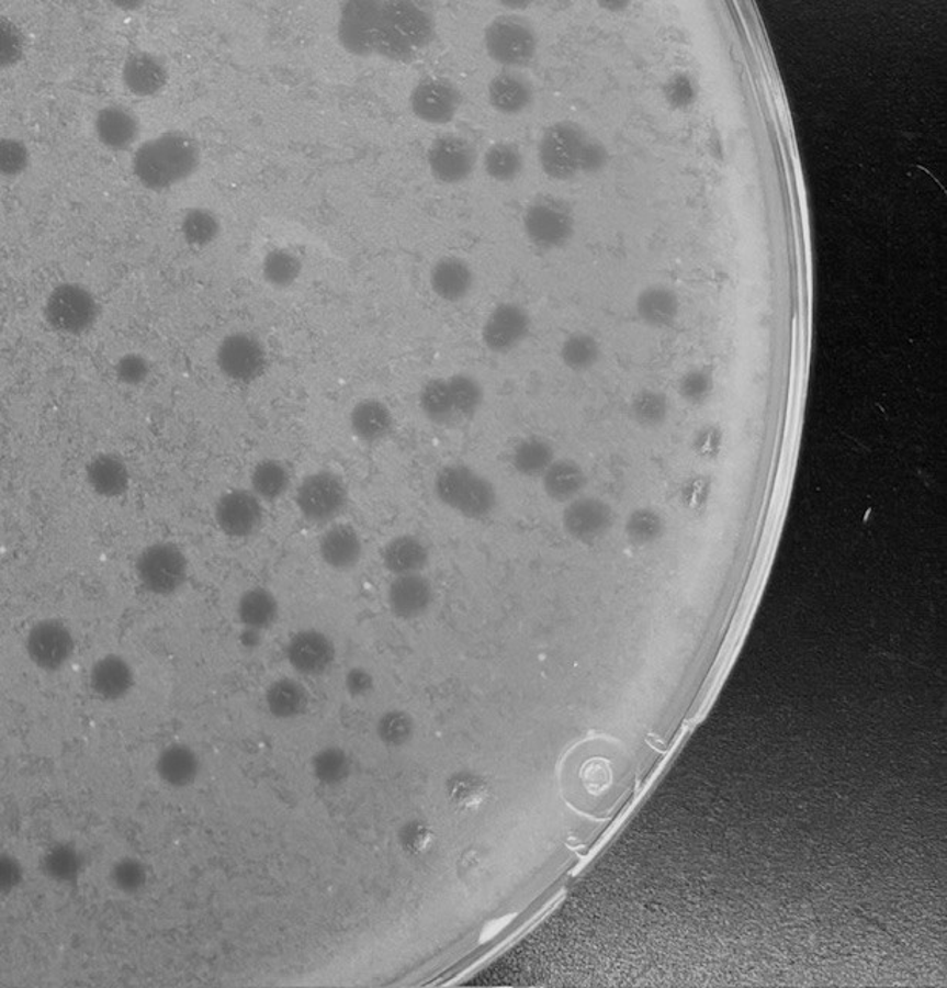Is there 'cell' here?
<instances>
[{
	"instance_id": "obj_1",
	"label": "cell",
	"mask_w": 947,
	"mask_h": 988,
	"mask_svg": "<svg viewBox=\"0 0 947 988\" xmlns=\"http://www.w3.org/2000/svg\"><path fill=\"white\" fill-rule=\"evenodd\" d=\"M200 162V147L192 136L169 132L147 141L133 158L136 177L147 188H170L190 177Z\"/></svg>"
},
{
	"instance_id": "obj_2",
	"label": "cell",
	"mask_w": 947,
	"mask_h": 988,
	"mask_svg": "<svg viewBox=\"0 0 947 988\" xmlns=\"http://www.w3.org/2000/svg\"><path fill=\"white\" fill-rule=\"evenodd\" d=\"M599 151L579 124L561 121L550 125L540 139V166L553 180L568 181L584 170L596 169Z\"/></svg>"
},
{
	"instance_id": "obj_3",
	"label": "cell",
	"mask_w": 947,
	"mask_h": 988,
	"mask_svg": "<svg viewBox=\"0 0 947 988\" xmlns=\"http://www.w3.org/2000/svg\"><path fill=\"white\" fill-rule=\"evenodd\" d=\"M433 37L431 16L408 0L382 2L376 53L393 59H406L425 48Z\"/></svg>"
},
{
	"instance_id": "obj_4",
	"label": "cell",
	"mask_w": 947,
	"mask_h": 988,
	"mask_svg": "<svg viewBox=\"0 0 947 988\" xmlns=\"http://www.w3.org/2000/svg\"><path fill=\"white\" fill-rule=\"evenodd\" d=\"M433 493L444 507L466 519L482 520L496 510V486L471 467L452 463L443 467L433 481Z\"/></svg>"
},
{
	"instance_id": "obj_5",
	"label": "cell",
	"mask_w": 947,
	"mask_h": 988,
	"mask_svg": "<svg viewBox=\"0 0 947 988\" xmlns=\"http://www.w3.org/2000/svg\"><path fill=\"white\" fill-rule=\"evenodd\" d=\"M538 45L534 25L519 14H501L485 30L486 53L498 66H528L538 53Z\"/></svg>"
},
{
	"instance_id": "obj_6",
	"label": "cell",
	"mask_w": 947,
	"mask_h": 988,
	"mask_svg": "<svg viewBox=\"0 0 947 988\" xmlns=\"http://www.w3.org/2000/svg\"><path fill=\"white\" fill-rule=\"evenodd\" d=\"M523 229L528 239L539 249L564 247L574 232L572 207L559 198H538L525 212Z\"/></svg>"
},
{
	"instance_id": "obj_7",
	"label": "cell",
	"mask_w": 947,
	"mask_h": 988,
	"mask_svg": "<svg viewBox=\"0 0 947 988\" xmlns=\"http://www.w3.org/2000/svg\"><path fill=\"white\" fill-rule=\"evenodd\" d=\"M348 504L343 479L332 471H317L304 478L296 490V507L312 524L332 523Z\"/></svg>"
},
{
	"instance_id": "obj_8",
	"label": "cell",
	"mask_w": 947,
	"mask_h": 988,
	"mask_svg": "<svg viewBox=\"0 0 947 988\" xmlns=\"http://www.w3.org/2000/svg\"><path fill=\"white\" fill-rule=\"evenodd\" d=\"M140 584L155 595H172L188 577V560L174 543L158 542L147 547L136 560Z\"/></svg>"
},
{
	"instance_id": "obj_9",
	"label": "cell",
	"mask_w": 947,
	"mask_h": 988,
	"mask_svg": "<svg viewBox=\"0 0 947 988\" xmlns=\"http://www.w3.org/2000/svg\"><path fill=\"white\" fill-rule=\"evenodd\" d=\"M45 317L52 328L78 336L93 326L98 317V303L79 284H60L48 296Z\"/></svg>"
},
{
	"instance_id": "obj_10",
	"label": "cell",
	"mask_w": 947,
	"mask_h": 988,
	"mask_svg": "<svg viewBox=\"0 0 947 988\" xmlns=\"http://www.w3.org/2000/svg\"><path fill=\"white\" fill-rule=\"evenodd\" d=\"M531 330V315L527 307L515 302L500 303L483 323L482 341L497 356L509 355L527 340Z\"/></svg>"
},
{
	"instance_id": "obj_11",
	"label": "cell",
	"mask_w": 947,
	"mask_h": 988,
	"mask_svg": "<svg viewBox=\"0 0 947 988\" xmlns=\"http://www.w3.org/2000/svg\"><path fill=\"white\" fill-rule=\"evenodd\" d=\"M382 2L351 0L341 10L338 40L349 53L369 56L375 53Z\"/></svg>"
},
{
	"instance_id": "obj_12",
	"label": "cell",
	"mask_w": 947,
	"mask_h": 988,
	"mask_svg": "<svg viewBox=\"0 0 947 988\" xmlns=\"http://www.w3.org/2000/svg\"><path fill=\"white\" fill-rule=\"evenodd\" d=\"M410 110L426 124L451 123L462 105V94L448 79L428 78L414 87L409 98Z\"/></svg>"
},
{
	"instance_id": "obj_13",
	"label": "cell",
	"mask_w": 947,
	"mask_h": 988,
	"mask_svg": "<svg viewBox=\"0 0 947 988\" xmlns=\"http://www.w3.org/2000/svg\"><path fill=\"white\" fill-rule=\"evenodd\" d=\"M26 653L42 671H59L70 660L75 641L70 630L56 619H44L26 635Z\"/></svg>"
},
{
	"instance_id": "obj_14",
	"label": "cell",
	"mask_w": 947,
	"mask_h": 988,
	"mask_svg": "<svg viewBox=\"0 0 947 988\" xmlns=\"http://www.w3.org/2000/svg\"><path fill=\"white\" fill-rule=\"evenodd\" d=\"M428 165L432 177L443 184L466 181L477 165V151L462 136L447 135L433 141L428 151Z\"/></svg>"
},
{
	"instance_id": "obj_15",
	"label": "cell",
	"mask_w": 947,
	"mask_h": 988,
	"mask_svg": "<svg viewBox=\"0 0 947 988\" xmlns=\"http://www.w3.org/2000/svg\"><path fill=\"white\" fill-rule=\"evenodd\" d=\"M219 370L235 382H252L266 367V352L260 341L246 333L230 334L216 352Z\"/></svg>"
},
{
	"instance_id": "obj_16",
	"label": "cell",
	"mask_w": 947,
	"mask_h": 988,
	"mask_svg": "<svg viewBox=\"0 0 947 988\" xmlns=\"http://www.w3.org/2000/svg\"><path fill=\"white\" fill-rule=\"evenodd\" d=\"M216 523L232 538H247L261 526L262 507L257 494L234 490L224 494L215 508Z\"/></svg>"
},
{
	"instance_id": "obj_17",
	"label": "cell",
	"mask_w": 947,
	"mask_h": 988,
	"mask_svg": "<svg viewBox=\"0 0 947 988\" xmlns=\"http://www.w3.org/2000/svg\"><path fill=\"white\" fill-rule=\"evenodd\" d=\"M562 526L566 535L576 541H596L611 526L610 507L596 497H576L566 504Z\"/></svg>"
},
{
	"instance_id": "obj_18",
	"label": "cell",
	"mask_w": 947,
	"mask_h": 988,
	"mask_svg": "<svg viewBox=\"0 0 947 988\" xmlns=\"http://www.w3.org/2000/svg\"><path fill=\"white\" fill-rule=\"evenodd\" d=\"M432 599L431 581L421 573L395 576L387 588V604L395 617L402 619L421 617L431 607Z\"/></svg>"
},
{
	"instance_id": "obj_19",
	"label": "cell",
	"mask_w": 947,
	"mask_h": 988,
	"mask_svg": "<svg viewBox=\"0 0 947 988\" xmlns=\"http://www.w3.org/2000/svg\"><path fill=\"white\" fill-rule=\"evenodd\" d=\"M288 660L303 675H319L334 660V644L318 630H303L288 645Z\"/></svg>"
},
{
	"instance_id": "obj_20",
	"label": "cell",
	"mask_w": 947,
	"mask_h": 988,
	"mask_svg": "<svg viewBox=\"0 0 947 988\" xmlns=\"http://www.w3.org/2000/svg\"><path fill=\"white\" fill-rule=\"evenodd\" d=\"M475 276L473 268L460 257H443L432 265L429 283L433 294L447 303H459L471 294Z\"/></svg>"
},
{
	"instance_id": "obj_21",
	"label": "cell",
	"mask_w": 947,
	"mask_h": 988,
	"mask_svg": "<svg viewBox=\"0 0 947 988\" xmlns=\"http://www.w3.org/2000/svg\"><path fill=\"white\" fill-rule=\"evenodd\" d=\"M489 104L504 115H519L532 104L534 86L520 71L505 70L491 79Z\"/></svg>"
},
{
	"instance_id": "obj_22",
	"label": "cell",
	"mask_w": 947,
	"mask_h": 988,
	"mask_svg": "<svg viewBox=\"0 0 947 988\" xmlns=\"http://www.w3.org/2000/svg\"><path fill=\"white\" fill-rule=\"evenodd\" d=\"M319 554L330 569L346 572L359 565L363 542L356 528L348 524L330 527L319 539Z\"/></svg>"
},
{
	"instance_id": "obj_23",
	"label": "cell",
	"mask_w": 947,
	"mask_h": 988,
	"mask_svg": "<svg viewBox=\"0 0 947 988\" xmlns=\"http://www.w3.org/2000/svg\"><path fill=\"white\" fill-rule=\"evenodd\" d=\"M90 683L94 694L104 700H121L133 686L131 664L120 655L102 656L91 667Z\"/></svg>"
},
{
	"instance_id": "obj_24",
	"label": "cell",
	"mask_w": 947,
	"mask_h": 988,
	"mask_svg": "<svg viewBox=\"0 0 947 988\" xmlns=\"http://www.w3.org/2000/svg\"><path fill=\"white\" fill-rule=\"evenodd\" d=\"M349 425L361 442L375 444L393 431V413L379 398H364L353 406Z\"/></svg>"
},
{
	"instance_id": "obj_25",
	"label": "cell",
	"mask_w": 947,
	"mask_h": 988,
	"mask_svg": "<svg viewBox=\"0 0 947 988\" xmlns=\"http://www.w3.org/2000/svg\"><path fill=\"white\" fill-rule=\"evenodd\" d=\"M587 485V474L572 459H555L542 476L543 492L557 504H568L579 497Z\"/></svg>"
},
{
	"instance_id": "obj_26",
	"label": "cell",
	"mask_w": 947,
	"mask_h": 988,
	"mask_svg": "<svg viewBox=\"0 0 947 988\" xmlns=\"http://www.w3.org/2000/svg\"><path fill=\"white\" fill-rule=\"evenodd\" d=\"M429 552L413 535L395 536L383 549V564L395 576L420 573L428 565Z\"/></svg>"
},
{
	"instance_id": "obj_27",
	"label": "cell",
	"mask_w": 947,
	"mask_h": 988,
	"mask_svg": "<svg viewBox=\"0 0 947 988\" xmlns=\"http://www.w3.org/2000/svg\"><path fill=\"white\" fill-rule=\"evenodd\" d=\"M156 773L167 785L185 788L196 781L200 760L192 748L181 743L170 744L156 760Z\"/></svg>"
},
{
	"instance_id": "obj_28",
	"label": "cell",
	"mask_w": 947,
	"mask_h": 988,
	"mask_svg": "<svg viewBox=\"0 0 947 988\" xmlns=\"http://www.w3.org/2000/svg\"><path fill=\"white\" fill-rule=\"evenodd\" d=\"M87 481L102 497H117L128 489V469L120 456L99 454L87 465Z\"/></svg>"
},
{
	"instance_id": "obj_29",
	"label": "cell",
	"mask_w": 947,
	"mask_h": 988,
	"mask_svg": "<svg viewBox=\"0 0 947 988\" xmlns=\"http://www.w3.org/2000/svg\"><path fill=\"white\" fill-rule=\"evenodd\" d=\"M97 132L104 146L113 150H124L135 143L139 125L131 110L112 105L98 113Z\"/></svg>"
},
{
	"instance_id": "obj_30",
	"label": "cell",
	"mask_w": 947,
	"mask_h": 988,
	"mask_svg": "<svg viewBox=\"0 0 947 988\" xmlns=\"http://www.w3.org/2000/svg\"><path fill=\"white\" fill-rule=\"evenodd\" d=\"M123 78L125 86L138 97H150L166 86L167 71L159 60L147 53H135L125 60Z\"/></svg>"
},
{
	"instance_id": "obj_31",
	"label": "cell",
	"mask_w": 947,
	"mask_h": 988,
	"mask_svg": "<svg viewBox=\"0 0 947 988\" xmlns=\"http://www.w3.org/2000/svg\"><path fill=\"white\" fill-rule=\"evenodd\" d=\"M238 618L246 629H269L278 618V602L275 595L268 588H250L243 593L238 602Z\"/></svg>"
},
{
	"instance_id": "obj_32",
	"label": "cell",
	"mask_w": 947,
	"mask_h": 988,
	"mask_svg": "<svg viewBox=\"0 0 947 988\" xmlns=\"http://www.w3.org/2000/svg\"><path fill=\"white\" fill-rule=\"evenodd\" d=\"M555 461L553 445L539 436L527 437L512 451V467L525 478H542Z\"/></svg>"
},
{
	"instance_id": "obj_33",
	"label": "cell",
	"mask_w": 947,
	"mask_h": 988,
	"mask_svg": "<svg viewBox=\"0 0 947 988\" xmlns=\"http://www.w3.org/2000/svg\"><path fill=\"white\" fill-rule=\"evenodd\" d=\"M266 703L273 717L289 720L302 716L307 708V692L292 678L277 680L266 692Z\"/></svg>"
},
{
	"instance_id": "obj_34",
	"label": "cell",
	"mask_w": 947,
	"mask_h": 988,
	"mask_svg": "<svg viewBox=\"0 0 947 988\" xmlns=\"http://www.w3.org/2000/svg\"><path fill=\"white\" fill-rule=\"evenodd\" d=\"M418 406H420V412L424 414L425 419H428L433 425H440V427L452 424L458 417L455 416L454 405H452L447 379L428 380L421 386L420 394H418Z\"/></svg>"
},
{
	"instance_id": "obj_35",
	"label": "cell",
	"mask_w": 947,
	"mask_h": 988,
	"mask_svg": "<svg viewBox=\"0 0 947 988\" xmlns=\"http://www.w3.org/2000/svg\"><path fill=\"white\" fill-rule=\"evenodd\" d=\"M447 380L455 416L471 419L481 412L483 402H485V390H483L481 380L470 372H455Z\"/></svg>"
},
{
	"instance_id": "obj_36",
	"label": "cell",
	"mask_w": 947,
	"mask_h": 988,
	"mask_svg": "<svg viewBox=\"0 0 947 988\" xmlns=\"http://www.w3.org/2000/svg\"><path fill=\"white\" fill-rule=\"evenodd\" d=\"M483 166L494 181L511 182L522 173L523 155L516 144L496 143L486 151Z\"/></svg>"
},
{
	"instance_id": "obj_37",
	"label": "cell",
	"mask_w": 947,
	"mask_h": 988,
	"mask_svg": "<svg viewBox=\"0 0 947 988\" xmlns=\"http://www.w3.org/2000/svg\"><path fill=\"white\" fill-rule=\"evenodd\" d=\"M42 872L52 880L74 884L82 872L83 857L70 843H59L41 862Z\"/></svg>"
},
{
	"instance_id": "obj_38",
	"label": "cell",
	"mask_w": 947,
	"mask_h": 988,
	"mask_svg": "<svg viewBox=\"0 0 947 988\" xmlns=\"http://www.w3.org/2000/svg\"><path fill=\"white\" fill-rule=\"evenodd\" d=\"M250 481H252V489L257 496L264 501H275L288 492L289 485H291V474L284 463L268 459L255 467Z\"/></svg>"
},
{
	"instance_id": "obj_39",
	"label": "cell",
	"mask_w": 947,
	"mask_h": 988,
	"mask_svg": "<svg viewBox=\"0 0 947 988\" xmlns=\"http://www.w3.org/2000/svg\"><path fill=\"white\" fill-rule=\"evenodd\" d=\"M600 357L599 344L587 333H573L562 341L561 360L570 371L591 370Z\"/></svg>"
},
{
	"instance_id": "obj_40",
	"label": "cell",
	"mask_w": 947,
	"mask_h": 988,
	"mask_svg": "<svg viewBox=\"0 0 947 988\" xmlns=\"http://www.w3.org/2000/svg\"><path fill=\"white\" fill-rule=\"evenodd\" d=\"M262 273L272 287L288 288L295 283L302 273V261L289 250L275 249L266 256Z\"/></svg>"
},
{
	"instance_id": "obj_41",
	"label": "cell",
	"mask_w": 947,
	"mask_h": 988,
	"mask_svg": "<svg viewBox=\"0 0 947 988\" xmlns=\"http://www.w3.org/2000/svg\"><path fill=\"white\" fill-rule=\"evenodd\" d=\"M218 231V220L205 209H192L182 222V234L193 246H207L216 238Z\"/></svg>"
},
{
	"instance_id": "obj_42",
	"label": "cell",
	"mask_w": 947,
	"mask_h": 988,
	"mask_svg": "<svg viewBox=\"0 0 947 988\" xmlns=\"http://www.w3.org/2000/svg\"><path fill=\"white\" fill-rule=\"evenodd\" d=\"M113 887L124 895H135L147 882V869L138 858L124 857L113 864L110 869Z\"/></svg>"
},
{
	"instance_id": "obj_43",
	"label": "cell",
	"mask_w": 947,
	"mask_h": 988,
	"mask_svg": "<svg viewBox=\"0 0 947 988\" xmlns=\"http://www.w3.org/2000/svg\"><path fill=\"white\" fill-rule=\"evenodd\" d=\"M450 797L452 804L460 809L478 808L488 799V786L477 777L455 778L451 783Z\"/></svg>"
},
{
	"instance_id": "obj_44",
	"label": "cell",
	"mask_w": 947,
	"mask_h": 988,
	"mask_svg": "<svg viewBox=\"0 0 947 988\" xmlns=\"http://www.w3.org/2000/svg\"><path fill=\"white\" fill-rule=\"evenodd\" d=\"M346 770H348V760H346L345 752L337 748H327L314 757V773L322 782H338L343 778Z\"/></svg>"
},
{
	"instance_id": "obj_45",
	"label": "cell",
	"mask_w": 947,
	"mask_h": 988,
	"mask_svg": "<svg viewBox=\"0 0 947 988\" xmlns=\"http://www.w3.org/2000/svg\"><path fill=\"white\" fill-rule=\"evenodd\" d=\"M379 736L384 743L398 746V744L405 743L413 736V720L403 712L386 714L380 720Z\"/></svg>"
},
{
	"instance_id": "obj_46",
	"label": "cell",
	"mask_w": 947,
	"mask_h": 988,
	"mask_svg": "<svg viewBox=\"0 0 947 988\" xmlns=\"http://www.w3.org/2000/svg\"><path fill=\"white\" fill-rule=\"evenodd\" d=\"M150 367L139 355H125L116 364V375L125 385H139L147 379Z\"/></svg>"
},
{
	"instance_id": "obj_47",
	"label": "cell",
	"mask_w": 947,
	"mask_h": 988,
	"mask_svg": "<svg viewBox=\"0 0 947 988\" xmlns=\"http://www.w3.org/2000/svg\"><path fill=\"white\" fill-rule=\"evenodd\" d=\"M29 165V151L21 141L3 139L2 141V172L5 175H18Z\"/></svg>"
},
{
	"instance_id": "obj_48",
	"label": "cell",
	"mask_w": 947,
	"mask_h": 988,
	"mask_svg": "<svg viewBox=\"0 0 947 988\" xmlns=\"http://www.w3.org/2000/svg\"><path fill=\"white\" fill-rule=\"evenodd\" d=\"M432 840L433 834L429 828H426L425 824H414L406 831L403 845H405L408 853L414 854V856H420L432 845Z\"/></svg>"
},
{
	"instance_id": "obj_49",
	"label": "cell",
	"mask_w": 947,
	"mask_h": 988,
	"mask_svg": "<svg viewBox=\"0 0 947 988\" xmlns=\"http://www.w3.org/2000/svg\"><path fill=\"white\" fill-rule=\"evenodd\" d=\"M22 37L9 22L2 24V63L13 64L21 58Z\"/></svg>"
},
{
	"instance_id": "obj_50",
	"label": "cell",
	"mask_w": 947,
	"mask_h": 988,
	"mask_svg": "<svg viewBox=\"0 0 947 988\" xmlns=\"http://www.w3.org/2000/svg\"><path fill=\"white\" fill-rule=\"evenodd\" d=\"M582 778H584L585 788L593 796H600L607 789L608 783H610V774L605 767L599 765L588 766Z\"/></svg>"
},
{
	"instance_id": "obj_51",
	"label": "cell",
	"mask_w": 947,
	"mask_h": 988,
	"mask_svg": "<svg viewBox=\"0 0 947 988\" xmlns=\"http://www.w3.org/2000/svg\"><path fill=\"white\" fill-rule=\"evenodd\" d=\"M22 869L13 857H2V889L11 891L21 882Z\"/></svg>"
},
{
	"instance_id": "obj_52",
	"label": "cell",
	"mask_w": 947,
	"mask_h": 988,
	"mask_svg": "<svg viewBox=\"0 0 947 988\" xmlns=\"http://www.w3.org/2000/svg\"><path fill=\"white\" fill-rule=\"evenodd\" d=\"M346 686H348V691L352 695L367 694L372 687L371 675L364 672L363 669H353V671L349 672L348 678H346Z\"/></svg>"
}]
</instances>
